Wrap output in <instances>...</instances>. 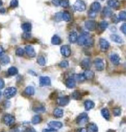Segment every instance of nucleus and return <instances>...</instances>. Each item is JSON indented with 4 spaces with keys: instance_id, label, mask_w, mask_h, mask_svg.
Returning <instances> with one entry per match:
<instances>
[{
    "instance_id": "f257e3e1",
    "label": "nucleus",
    "mask_w": 126,
    "mask_h": 132,
    "mask_svg": "<svg viewBox=\"0 0 126 132\" xmlns=\"http://www.w3.org/2000/svg\"><path fill=\"white\" fill-rule=\"evenodd\" d=\"M17 94V89L15 87H8L4 90V96L7 99H10L15 96Z\"/></svg>"
},
{
    "instance_id": "f03ea898",
    "label": "nucleus",
    "mask_w": 126,
    "mask_h": 132,
    "mask_svg": "<svg viewBox=\"0 0 126 132\" xmlns=\"http://www.w3.org/2000/svg\"><path fill=\"white\" fill-rule=\"evenodd\" d=\"M88 116L86 113L83 112L81 113L77 116V119H76V123L79 125H84L88 122Z\"/></svg>"
},
{
    "instance_id": "7ed1b4c3",
    "label": "nucleus",
    "mask_w": 126,
    "mask_h": 132,
    "mask_svg": "<svg viewBox=\"0 0 126 132\" xmlns=\"http://www.w3.org/2000/svg\"><path fill=\"white\" fill-rule=\"evenodd\" d=\"M73 7L75 10L79 12L84 11L86 9V6L85 3L82 0H77L74 4Z\"/></svg>"
},
{
    "instance_id": "20e7f679",
    "label": "nucleus",
    "mask_w": 126,
    "mask_h": 132,
    "mask_svg": "<svg viewBox=\"0 0 126 132\" xmlns=\"http://www.w3.org/2000/svg\"><path fill=\"white\" fill-rule=\"evenodd\" d=\"M90 37V35L88 33L84 32L82 34H81L78 37H77V42L79 46H83L85 45L86 42L87 40L88 39V38Z\"/></svg>"
},
{
    "instance_id": "39448f33",
    "label": "nucleus",
    "mask_w": 126,
    "mask_h": 132,
    "mask_svg": "<svg viewBox=\"0 0 126 132\" xmlns=\"http://www.w3.org/2000/svg\"><path fill=\"white\" fill-rule=\"evenodd\" d=\"M3 122L8 126L12 125L15 122V117L9 114L4 115L3 117Z\"/></svg>"
},
{
    "instance_id": "423d86ee",
    "label": "nucleus",
    "mask_w": 126,
    "mask_h": 132,
    "mask_svg": "<svg viewBox=\"0 0 126 132\" xmlns=\"http://www.w3.org/2000/svg\"><path fill=\"white\" fill-rule=\"evenodd\" d=\"M70 101V98L68 96H64L57 98V103L60 106H65L68 104Z\"/></svg>"
},
{
    "instance_id": "0eeeda50",
    "label": "nucleus",
    "mask_w": 126,
    "mask_h": 132,
    "mask_svg": "<svg viewBox=\"0 0 126 132\" xmlns=\"http://www.w3.org/2000/svg\"><path fill=\"white\" fill-rule=\"evenodd\" d=\"M99 44H100V49H101V51L103 52L107 51L108 49H109V47H110V44H109V42H108L106 40H105V39L103 38L100 39Z\"/></svg>"
},
{
    "instance_id": "6e6552de",
    "label": "nucleus",
    "mask_w": 126,
    "mask_h": 132,
    "mask_svg": "<svg viewBox=\"0 0 126 132\" xmlns=\"http://www.w3.org/2000/svg\"><path fill=\"white\" fill-rule=\"evenodd\" d=\"M51 84V81L50 78L47 76H41L39 78V85L41 87L49 86Z\"/></svg>"
},
{
    "instance_id": "1a4fd4ad",
    "label": "nucleus",
    "mask_w": 126,
    "mask_h": 132,
    "mask_svg": "<svg viewBox=\"0 0 126 132\" xmlns=\"http://www.w3.org/2000/svg\"><path fill=\"white\" fill-rule=\"evenodd\" d=\"M60 52H61V54L63 56H64L65 57H68L71 55V48L69 46H63L60 49Z\"/></svg>"
},
{
    "instance_id": "9d476101",
    "label": "nucleus",
    "mask_w": 126,
    "mask_h": 132,
    "mask_svg": "<svg viewBox=\"0 0 126 132\" xmlns=\"http://www.w3.org/2000/svg\"><path fill=\"white\" fill-rule=\"evenodd\" d=\"M94 65L95 66V68L98 71H102L105 68V64H104L103 61L101 59H97L94 61Z\"/></svg>"
},
{
    "instance_id": "9b49d317",
    "label": "nucleus",
    "mask_w": 126,
    "mask_h": 132,
    "mask_svg": "<svg viewBox=\"0 0 126 132\" xmlns=\"http://www.w3.org/2000/svg\"><path fill=\"white\" fill-rule=\"evenodd\" d=\"M25 50L28 56L30 57L33 58L36 56V52L35 51V49L31 46H26L25 48Z\"/></svg>"
},
{
    "instance_id": "f8f14e48",
    "label": "nucleus",
    "mask_w": 126,
    "mask_h": 132,
    "mask_svg": "<svg viewBox=\"0 0 126 132\" xmlns=\"http://www.w3.org/2000/svg\"><path fill=\"white\" fill-rule=\"evenodd\" d=\"M85 27L89 31H94L96 28V23L94 20H88L85 22Z\"/></svg>"
},
{
    "instance_id": "ddd939ff",
    "label": "nucleus",
    "mask_w": 126,
    "mask_h": 132,
    "mask_svg": "<svg viewBox=\"0 0 126 132\" xmlns=\"http://www.w3.org/2000/svg\"><path fill=\"white\" fill-rule=\"evenodd\" d=\"M48 125L50 128H52V129H60L62 127L63 124L62 122H58V121H51L48 123Z\"/></svg>"
},
{
    "instance_id": "4468645a",
    "label": "nucleus",
    "mask_w": 126,
    "mask_h": 132,
    "mask_svg": "<svg viewBox=\"0 0 126 132\" xmlns=\"http://www.w3.org/2000/svg\"><path fill=\"white\" fill-rule=\"evenodd\" d=\"M81 66L82 68L84 70H89L90 67V61L89 59H84L81 63Z\"/></svg>"
},
{
    "instance_id": "2eb2a0df",
    "label": "nucleus",
    "mask_w": 126,
    "mask_h": 132,
    "mask_svg": "<svg viewBox=\"0 0 126 132\" xmlns=\"http://www.w3.org/2000/svg\"><path fill=\"white\" fill-rule=\"evenodd\" d=\"M84 76L85 77L86 79L87 80H92L94 77V72L90 70H87L83 74Z\"/></svg>"
},
{
    "instance_id": "dca6fc26",
    "label": "nucleus",
    "mask_w": 126,
    "mask_h": 132,
    "mask_svg": "<svg viewBox=\"0 0 126 132\" xmlns=\"http://www.w3.org/2000/svg\"><path fill=\"white\" fill-rule=\"evenodd\" d=\"M87 131L88 132H98L99 128L96 124L94 123H90L88 125Z\"/></svg>"
},
{
    "instance_id": "f3484780",
    "label": "nucleus",
    "mask_w": 126,
    "mask_h": 132,
    "mask_svg": "<svg viewBox=\"0 0 126 132\" xmlns=\"http://www.w3.org/2000/svg\"><path fill=\"white\" fill-rule=\"evenodd\" d=\"M95 106V104L91 100H86L84 102V107L86 111H89V110L93 109Z\"/></svg>"
},
{
    "instance_id": "a211bd4d",
    "label": "nucleus",
    "mask_w": 126,
    "mask_h": 132,
    "mask_svg": "<svg viewBox=\"0 0 126 132\" xmlns=\"http://www.w3.org/2000/svg\"><path fill=\"white\" fill-rule=\"evenodd\" d=\"M110 60H111V62L115 65H119L120 61V57H119L118 55L116 54H114L111 55L110 56Z\"/></svg>"
},
{
    "instance_id": "6ab92c4d",
    "label": "nucleus",
    "mask_w": 126,
    "mask_h": 132,
    "mask_svg": "<svg viewBox=\"0 0 126 132\" xmlns=\"http://www.w3.org/2000/svg\"><path fill=\"white\" fill-rule=\"evenodd\" d=\"M108 4L109 6L113 9H117L119 7V2L117 0H109L108 1Z\"/></svg>"
},
{
    "instance_id": "aec40b11",
    "label": "nucleus",
    "mask_w": 126,
    "mask_h": 132,
    "mask_svg": "<svg viewBox=\"0 0 126 132\" xmlns=\"http://www.w3.org/2000/svg\"><path fill=\"white\" fill-rule=\"evenodd\" d=\"M66 85L69 89H73L76 86V81L73 78H69L66 81Z\"/></svg>"
},
{
    "instance_id": "412c9836",
    "label": "nucleus",
    "mask_w": 126,
    "mask_h": 132,
    "mask_svg": "<svg viewBox=\"0 0 126 132\" xmlns=\"http://www.w3.org/2000/svg\"><path fill=\"white\" fill-rule=\"evenodd\" d=\"M77 35L75 31H71L69 35V41L71 43H75L77 42Z\"/></svg>"
},
{
    "instance_id": "4be33fe9",
    "label": "nucleus",
    "mask_w": 126,
    "mask_h": 132,
    "mask_svg": "<svg viewBox=\"0 0 126 132\" xmlns=\"http://www.w3.org/2000/svg\"><path fill=\"white\" fill-rule=\"evenodd\" d=\"M101 9V6L100 4L98 2H94L92 4L91 6H90V10L92 11L95 12H97Z\"/></svg>"
},
{
    "instance_id": "5701e85b",
    "label": "nucleus",
    "mask_w": 126,
    "mask_h": 132,
    "mask_svg": "<svg viewBox=\"0 0 126 132\" xmlns=\"http://www.w3.org/2000/svg\"><path fill=\"white\" fill-rule=\"evenodd\" d=\"M53 114H54V117L56 118H60L63 116V111L62 109L55 108L53 112Z\"/></svg>"
},
{
    "instance_id": "b1692460",
    "label": "nucleus",
    "mask_w": 126,
    "mask_h": 132,
    "mask_svg": "<svg viewBox=\"0 0 126 132\" xmlns=\"http://www.w3.org/2000/svg\"><path fill=\"white\" fill-rule=\"evenodd\" d=\"M24 92L28 96H32L35 94V89L32 86H28L25 89Z\"/></svg>"
},
{
    "instance_id": "393cba45",
    "label": "nucleus",
    "mask_w": 126,
    "mask_h": 132,
    "mask_svg": "<svg viewBox=\"0 0 126 132\" xmlns=\"http://www.w3.org/2000/svg\"><path fill=\"white\" fill-rule=\"evenodd\" d=\"M51 42L54 45H59L62 42V40L60 37L57 35H54L52 37Z\"/></svg>"
},
{
    "instance_id": "a878e982",
    "label": "nucleus",
    "mask_w": 126,
    "mask_h": 132,
    "mask_svg": "<svg viewBox=\"0 0 126 132\" xmlns=\"http://www.w3.org/2000/svg\"><path fill=\"white\" fill-rule=\"evenodd\" d=\"M73 78L76 81H78L79 82H83V81L86 80L85 77H84V75L82 74H75L73 75Z\"/></svg>"
},
{
    "instance_id": "bb28decb",
    "label": "nucleus",
    "mask_w": 126,
    "mask_h": 132,
    "mask_svg": "<svg viewBox=\"0 0 126 132\" xmlns=\"http://www.w3.org/2000/svg\"><path fill=\"white\" fill-rule=\"evenodd\" d=\"M110 37H111V39L113 41L116 42V43L121 44L123 42V40H122V39L119 36H118V35H111Z\"/></svg>"
},
{
    "instance_id": "cd10ccee",
    "label": "nucleus",
    "mask_w": 126,
    "mask_h": 132,
    "mask_svg": "<svg viewBox=\"0 0 126 132\" xmlns=\"http://www.w3.org/2000/svg\"><path fill=\"white\" fill-rule=\"evenodd\" d=\"M101 114L103 117L107 120H109L110 119V114L107 108H103L101 109Z\"/></svg>"
},
{
    "instance_id": "c85d7f7f",
    "label": "nucleus",
    "mask_w": 126,
    "mask_h": 132,
    "mask_svg": "<svg viewBox=\"0 0 126 132\" xmlns=\"http://www.w3.org/2000/svg\"><path fill=\"white\" fill-rule=\"evenodd\" d=\"M22 28L25 32H30L31 30V25L30 23H24L22 25Z\"/></svg>"
},
{
    "instance_id": "c756f323",
    "label": "nucleus",
    "mask_w": 126,
    "mask_h": 132,
    "mask_svg": "<svg viewBox=\"0 0 126 132\" xmlns=\"http://www.w3.org/2000/svg\"><path fill=\"white\" fill-rule=\"evenodd\" d=\"M82 95L81 94V92H79V91H76L74 92L72 94V98L74 99V100H80L82 99Z\"/></svg>"
},
{
    "instance_id": "7c9ffc66",
    "label": "nucleus",
    "mask_w": 126,
    "mask_h": 132,
    "mask_svg": "<svg viewBox=\"0 0 126 132\" xmlns=\"http://www.w3.org/2000/svg\"><path fill=\"white\" fill-rule=\"evenodd\" d=\"M113 12L111 9L107 7H105V8L103 10V14L104 15V16H105L106 17H110L112 15Z\"/></svg>"
},
{
    "instance_id": "2f4dec72",
    "label": "nucleus",
    "mask_w": 126,
    "mask_h": 132,
    "mask_svg": "<svg viewBox=\"0 0 126 132\" xmlns=\"http://www.w3.org/2000/svg\"><path fill=\"white\" fill-rule=\"evenodd\" d=\"M41 121H42V118H41V117L39 115H36V116H35L32 118V120H31V122H32L33 124L34 125L38 124Z\"/></svg>"
},
{
    "instance_id": "473e14b6",
    "label": "nucleus",
    "mask_w": 126,
    "mask_h": 132,
    "mask_svg": "<svg viewBox=\"0 0 126 132\" xmlns=\"http://www.w3.org/2000/svg\"><path fill=\"white\" fill-rule=\"evenodd\" d=\"M8 72L10 76H14V75L17 74L18 73V70L17 69V68L14 67V66H12V67L9 68L8 69Z\"/></svg>"
},
{
    "instance_id": "72a5a7b5",
    "label": "nucleus",
    "mask_w": 126,
    "mask_h": 132,
    "mask_svg": "<svg viewBox=\"0 0 126 132\" xmlns=\"http://www.w3.org/2000/svg\"><path fill=\"white\" fill-rule=\"evenodd\" d=\"M0 61H1V63L2 65H7L9 63L10 61V59L8 56L7 55H4V56H3L1 58V60H0Z\"/></svg>"
},
{
    "instance_id": "f704fd0d",
    "label": "nucleus",
    "mask_w": 126,
    "mask_h": 132,
    "mask_svg": "<svg viewBox=\"0 0 126 132\" xmlns=\"http://www.w3.org/2000/svg\"><path fill=\"white\" fill-rule=\"evenodd\" d=\"M62 19L65 22L70 21L71 20V15H70V13L67 11H65L63 13H62Z\"/></svg>"
},
{
    "instance_id": "c9c22d12",
    "label": "nucleus",
    "mask_w": 126,
    "mask_h": 132,
    "mask_svg": "<svg viewBox=\"0 0 126 132\" xmlns=\"http://www.w3.org/2000/svg\"><path fill=\"white\" fill-rule=\"evenodd\" d=\"M38 63L41 66H44L46 64V60L44 59V57H43V56H39L38 57L37 60Z\"/></svg>"
},
{
    "instance_id": "e433bc0d",
    "label": "nucleus",
    "mask_w": 126,
    "mask_h": 132,
    "mask_svg": "<svg viewBox=\"0 0 126 132\" xmlns=\"http://www.w3.org/2000/svg\"><path fill=\"white\" fill-rule=\"evenodd\" d=\"M33 111L36 112H43L45 111V108L43 106H39L38 107H35L33 108Z\"/></svg>"
},
{
    "instance_id": "4c0bfd02",
    "label": "nucleus",
    "mask_w": 126,
    "mask_h": 132,
    "mask_svg": "<svg viewBox=\"0 0 126 132\" xmlns=\"http://www.w3.org/2000/svg\"><path fill=\"white\" fill-rule=\"evenodd\" d=\"M99 26H100L101 30H105V29H106V28L108 26V23L106 21H102L99 24Z\"/></svg>"
},
{
    "instance_id": "58836bf2",
    "label": "nucleus",
    "mask_w": 126,
    "mask_h": 132,
    "mask_svg": "<svg viewBox=\"0 0 126 132\" xmlns=\"http://www.w3.org/2000/svg\"><path fill=\"white\" fill-rule=\"evenodd\" d=\"M94 45V39L91 37H89L88 39L87 40L85 44V46L87 47H92Z\"/></svg>"
},
{
    "instance_id": "ea45409f",
    "label": "nucleus",
    "mask_w": 126,
    "mask_h": 132,
    "mask_svg": "<svg viewBox=\"0 0 126 132\" xmlns=\"http://www.w3.org/2000/svg\"><path fill=\"white\" fill-rule=\"evenodd\" d=\"M24 50L22 48H17L15 51V54L19 57H22L24 55Z\"/></svg>"
},
{
    "instance_id": "a19ab883",
    "label": "nucleus",
    "mask_w": 126,
    "mask_h": 132,
    "mask_svg": "<svg viewBox=\"0 0 126 132\" xmlns=\"http://www.w3.org/2000/svg\"><path fill=\"white\" fill-rule=\"evenodd\" d=\"M113 112L114 116H119L121 114V110L119 108H115L113 110Z\"/></svg>"
},
{
    "instance_id": "79ce46f5",
    "label": "nucleus",
    "mask_w": 126,
    "mask_h": 132,
    "mask_svg": "<svg viewBox=\"0 0 126 132\" xmlns=\"http://www.w3.org/2000/svg\"><path fill=\"white\" fill-rule=\"evenodd\" d=\"M119 19L121 20L126 21V12L122 11L119 14Z\"/></svg>"
},
{
    "instance_id": "37998d69",
    "label": "nucleus",
    "mask_w": 126,
    "mask_h": 132,
    "mask_svg": "<svg viewBox=\"0 0 126 132\" xmlns=\"http://www.w3.org/2000/svg\"><path fill=\"white\" fill-rule=\"evenodd\" d=\"M60 6L63 8H67L69 6V0H60Z\"/></svg>"
},
{
    "instance_id": "c03bdc74",
    "label": "nucleus",
    "mask_w": 126,
    "mask_h": 132,
    "mask_svg": "<svg viewBox=\"0 0 126 132\" xmlns=\"http://www.w3.org/2000/svg\"><path fill=\"white\" fill-rule=\"evenodd\" d=\"M19 5L18 0H12L10 3V7L12 8H15Z\"/></svg>"
},
{
    "instance_id": "a18cd8bd",
    "label": "nucleus",
    "mask_w": 126,
    "mask_h": 132,
    "mask_svg": "<svg viewBox=\"0 0 126 132\" xmlns=\"http://www.w3.org/2000/svg\"><path fill=\"white\" fill-rule=\"evenodd\" d=\"M60 66L62 68H66L68 66V62L66 60H63L60 63Z\"/></svg>"
},
{
    "instance_id": "49530a36",
    "label": "nucleus",
    "mask_w": 126,
    "mask_h": 132,
    "mask_svg": "<svg viewBox=\"0 0 126 132\" xmlns=\"http://www.w3.org/2000/svg\"><path fill=\"white\" fill-rule=\"evenodd\" d=\"M62 19V13H58V14L55 15V20L57 21H59Z\"/></svg>"
},
{
    "instance_id": "de8ad7c7",
    "label": "nucleus",
    "mask_w": 126,
    "mask_h": 132,
    "mask_svg": "<svg viewBox=\"0 0 126 132\" xmlns=\"http://www.w3.org/2000/svg\"><path fill=\"white\" fill-rule=\"evenodd\" d=\"M30 37H31V35L29 33V32H25V33L23 35V37L25 39H28L29 38H30Z\"/></svg>"
},
{
    "instance_id": "09e8293b",
    "label": "nucleus",
    "mask_w": 126,
    "mask_h": 132,
    "mask_svg": "<svg viewBox=\"0 0 126 132\" xmlns=\"http://www.w3.org/2000/svg\"><path fill=\"white\" fill-rule=\"evenodd\" d=\"M121 30L124 34L126 35V24H122V25L121 27Z\"/></svg>"
},
{
    "instance_id": "8fccbe9b",
    "label": "nucleus",
    "mask_w": 126,
    "mask_h": 132,
    "mask_svg": "<svg viewBox=\"0 0 126 132\" xmlns=\"http://www.w3.org/2000/svg\"><path fill=\"white\" fill-rule=\"evenodd\" d=\"M89 16L90 17V18H95V17H96V12L90 10V11L89 12Z\"/></svg>"
},
{
    "instance_id": "3c124183",
    "label": "nucleus",
    "mask_w": 126,
    "mask_h": 132,
    "mask_svg": "<svg viewBox=\"0 0 126 132\" xmlns=\"http://www.w3.org/2000/svg\"><path fill=\"white\" fill-rule=\"evenodd\" d=\"M52 3L55 6H59L60 5V0H52Z\"/></svg>"
},
{
    "instance_id": "603ef678",
    "label": "nucleus",
    "mask_w": 126,
    "mask_h": 132,
    "mask_svg": "<svg viewBox=\"0 0 126 132\" xmlns=\"http://www.w3.org/2000/svg\"><path fill=\"white\" fill-rule=\"evenodd\" d=\"M42 132H57V131L56 130L51 128V129H44L42 131Z\"/></svg>"
},
{
    "instance_id": "864d4df0",
    "label": "nucleus",
    "mask_w": 126,
    "mask_h": 132,
    "mask_svg": "<svg viewBox=\"0 0 126 132\" xmlns=\"http://www.w3.org/2000/svg\"><path fill=\"white\" fill-rule=\"evenodd\" d=\"M4 86V82L2 79H0V89H2Z\"/></svg>"
},
{
    "instance_id": "5fc2aeb1",
    "label": "nucleus",
    "mask_w": 126,
    "mask_h": 132,
    "mask_svg": "<svg viewBox=\"0 0 126 132\" xmlns=\"http://www.w3.org/2000/svg\"><path fill=\"white\" fill-rule=\"evenodd\" d=\"M4 52V49H3V48L1 46H0V57H1L2 55H3Z\"/></svg>"
},
{
    "instance_id": "6e6d98bb",
    "label": "nucleus",
    "mask_w": 126,
    "mask_h": 132,
    "mask_svg": "<svg viewBox=\"0 0 126 132\" xmlns=\"http://www.w3.org/2000/svg\"><path fill=\"white\" fill-rule=\"evenodd\" d=\"M76 132H88V131H87V129H86V128H81L77 130Z\"/></svg>"
},
{
    "instance_id": "4d7b16f0",
    "label": "nucleus",
    "mask_w": 126,
    "mask_h": 132,
    "mask_svg": "<svg viewBox=\"0 0 126 132\" xmlns=\"http://www.w3.org/2000/svg\"><path fill=\"white\" fill-rule=\"evenodd\" d=\"M26 132H36L33 128H31V127H30V128H28V129L26 130Z\"/></svg>"
},
{
    "instance_id": "13d9d810",
    "label": "nucleus",
    "mask_w": 126,
    "mask_h": 132,
    "mask_svg": "<svg viewBox=\"0 0 126 132\" xmlns=\"http://www.w3.org/2000/svg\"><path fill=\"white\" fill-rule=\"evenodd\" d=\"M5 12V9H0V13H4Z\"/></svg>"
},
{
    "instance_id": "bf43d9fd",
    "label": "nucleus",
    "mask_w": 126,
    "mask_h": 132,
    "mask_svg": "<svg viewBox=\"0 0 126 132\" xmlns=\"http://www.w3.org/2000/svg\"><path fill=\"white\" fill-rule=\"evenodd\" d=\"M116 132V131L115 130H108L107 131V132Z\"/></svg>"
},
{
    "instance_id": "052dcab7",
    "label": "nucleus",
    "mask_w": 126,
    "mask_h": 132,
    "mask_svg": "<svg viewBox=\"0 0 126 132\" xmlns=\"http://www.w3.org/2000/svg\"><path fill=\"white\" fill-rule=\"evenodd\" d=\"M2 4H3V2H2L1 0H0V7L1 6Z\"/></svg>"
},
{
    "instance_id": "680f3d73",
    "label": "nucleus",
    "mask_w": 126,
    "mask_h": 132,
    "mask_svg": "<svg viewBox=\"0 0 126 132\" xmlns=\"http://www.w3.org/2000/svg\"><path fill=\"white\" fill-rule=\"evenodd\" d=\"M1 92L0 91V98H1Z\"/></svg>"
},
{
    "instance_id": "e2e57ef3",
    "label": "nucleus",
    "mask_w": 126,
    "mask_h": 132,
    "mask_svg": "<svg viewBox=\"0 0 126 132\" xmlns=\"http://www.w3.org/2000/svg\"><path fill=\"white\" fill-rule=\"evenodd\" d=\"M100 1H104V0H100Z\"/></svg>"
}]
</instances>
